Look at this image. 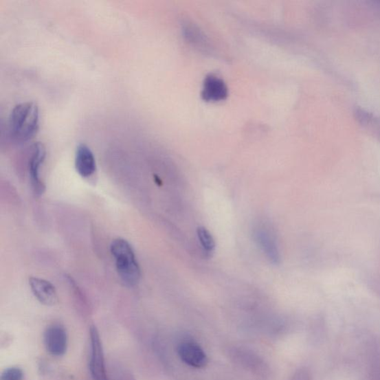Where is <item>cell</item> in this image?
I'll return each instance as SVG.
<instances>
[{
	"mask_svg": "<svg viewBox=\"0 0 380 380\" xmlns=\"http://www.w3.org/2000/svg\"><path fill=\"white\" fill-rule=\"evenodd\" d=\"M40 112L34 102H25L12 109L8 120V132L18 143L29 142L38 133Z\"/></svg>",
	"mask_w": 380,
	"mask_h": 380,
	"instance_id": "cell-1",
	"label": "cell"
},
{
	"mask_svg": "<svg viewBox=\"0 0 380 380\" xmlns=\"http://www.w3.org/2000/svg\"><path fill=\"white\" fill-rule=\"evenodd\" d=\"M110 249L120 280L128 287L137 285L142 273L132 246L125 239L117 238L111 244Z\"/></svg>",
	"mask_w": 380,
	"mask_h": 380,
	"instance_id": "cell-2",
	"label": "cell"
},
{
	"mask_svg": "<svg viewBox=\"0 0 380 380\" xmlns=\"http://www.w3.org/2000/svg\"><path fill=\"white\" fill-rule=\"evenodd\" d=\"M90 355L89 367L93 380H109L107 372L103 344L100 333L95 326L89 331Z\"/></svg>",
	"mask_w": 380,
	"mask_h": 380,
	"instance_id": "cell-3",
	"label": "cell"
},
{
	"mask_svg": "<svg viewBox=\"0 0 380 380\" xmlns=\"http://www.w3.org/2000/svg\"><path fill=\"white\" fill-rule=\"evenodd\" d=\"M44 344L52 356L56 357L64 356L68 349L67 331L60 324H53L45 331Z\"/></svg>",
	"mask_w": 380,
	"mask_h": 380,
	"instance_id": "cell-4",
	"label": "cell"
},
{
	"mask_svg": "<svg viewBox=\"0 0 380 380\" xmlns=\"http://www.w3.org/2000/svg\"><path fill=\"white\" fill-rule=\"evenodd\" d=\"M46 150L42 143H36L30 161V174L33 192L36 197H41L45 192V185L40 178V169L45 161Z\"/></svg>",
	"mask_w": 380,
	"mask_h": 380,
	"instance_id": "cell-5",
	"label": "cell"
},
{
	"mask_svg": "<svg viewBox=\"0 0 380 380\" xmlns=\"http://www.w3.org/2000/svg\"><path fill=\"white\" fill-rule=\"evenodd\" d=\"M178 354L183 363L197 368L206 366L208 357L197 343L183 342L178 347Z\"/></svg>",
	"mask_w": 380,
	"mask_h": 380,
	"instance_id": "cell-6",
	"label": "cell"
},
{
	"mask_svg": "<svg viewBox=\"0 0 380 380\" xmlns=\"http://www.w3.org/2000/svg\"><path fill=\"white\" fill-rule=\"evenodd\" d=\"M30 284L34 295L41 304L53 306L58 303V293L51 282L40 278L31 277Z\"/></svg>",
	"mask_w": 380,
	"mask_h": 380,
	"instance_id": "cell-7",
	"label": "cell"
},
{
	"mask_svg": "<svg viewBox=\"0 0 380 380\" xmlns=\"http://www.w3.org/2000/svg\"><path fill=\"white\" fill-rule=\"evenodd\" d=\"M76 168L83 178L90 177L96 171V157L86 144H81L77 148Z\"/></svg>",
	"mask_w": 380,
	"mask_h": 380,
	"instance_id": "cell-8",
	"label": "cell"
},
{
	"mask_svg": "<svg viewBox=\"0 0 380 380\" xmlns=\"http://www.w3.org/2000/svg\"><path fill=\"white\" fill-rule=\"evenodd\" d=\"M227 96V87L223 80L210 76L206 78L203 96L206 99L218 100Z\"/></svg>",
	"mask_w": 380,
	"mask_h": 380,
	"instance_id": "cell-9",
	"label": "cell"
},
{
	"mask_svg": "<svg viewBox=\"0 0 380 380\" xmlns=\"http://www.w3.org/2000/svg\"><path fill=\"white\" fill-rule=\"evenodd\" d=\"M197 234L203 250L208 254L214 252L216 248L215 240L210 232L205 227H201L197 230Z\"/></svg>",
	"mask_w": 380,
	"mask_h": 380,
	"instance_id": "cell-10",
	"label": "cell"
},
{
	"mask_svg": "<svg viewBox=\"0 0 380 380\" xmlns=\"http://www.w3.org/2000/svg\"><path fill=\"white\" fill-rule=\"evenodd\" d=\"M23 370L19 367L6 368L3 372L0 380H24Z\"/></svg>",
	"mask_w": 380,
	"mask_h": 380,
	"instance_id": "cell-11",
	"label": "cell"
},
{
	"mask_svg": "<svg viewBox=\"0 0 380 380\" xmlns=\"http://www.w3.org/2000/svg\"><path fill=\"white\" fill-rule=\"evenodd\" d=\"M155 181H156V183H159V185H161V181L157 178V177H155Z\"/></svg>",
	"mask_w": 380,
	"mask_h": 380,
	"instance_id": "cell-12",
	"label": "cell"
}]
</instances>
